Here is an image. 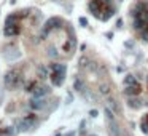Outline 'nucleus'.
I'll return each mask as SVG.
<instances>
[{"mask_svg":"<svg viewBox=\"0 0 148 136\" xmlns=\"http://www.w3.org/2000/svg\"><path fill=\"white\" fill-rule=\"evenodd\" d=\"M16 72H8L7 74V79H5V85L7 87H16L18 82H19V77H16Z\"/></svg>","mask_w":148,"mask_h":136,"instance_id":"f257e3e1","label":"nucleus"},{"mask_svg":"<svg viewBox=\"0 0 148 136\" xmlns=\"http://www.w3.org/2000/svg\"><path fill=\"white\" fill-rule=\"evenodd\" d=\"M140 126H142V131H143V133H147V135H148V115L145 117L143 120H142Z\"/></svg>","mask_w":148,"mask_h":136,"instance_id":"f03ea898","label":"nucleus"}]
</instances>
